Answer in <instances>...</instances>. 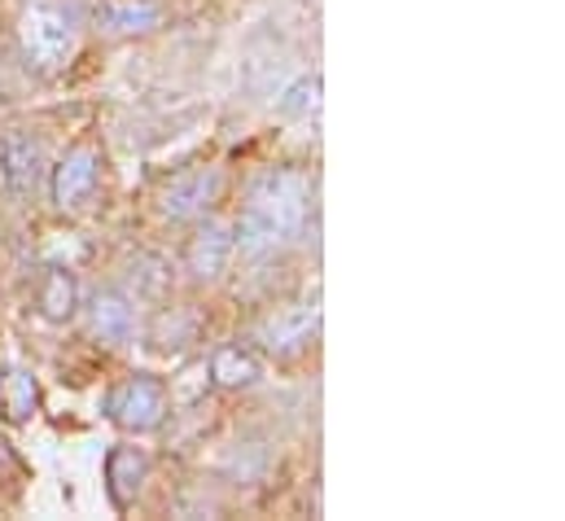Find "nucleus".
I'll return each instance as SVG.
<instances>
[{
  "instance_id": "4468645a",
  "label": "nucleus",
  "mask_w": 565,
  "mask_h": 521,
  "mask_svg": "<svg viewBox=\"0 0 565 521\" xmlns=\"http://www.w3.org/2000/svg\"><path fill=\"white\" fill-rule=\"evenodd\" d=\"M0 412L9 425H26L40 412V386L26 369H4L0 373Z\"/></svg>"
},
{
  "instance_id": "f257e3e1",
  "label": "nucleus",
  "mask_w": 565,
  "mask_h": 521,
  "mask_svg": "<svg viewBox=\"0 0 565 521\" xmlns=\"http://www.w3.org/2000/svg\"><path fill=\"white\" fill-rule=\"evenodd\" d=\"M307 215H311V180L294 167H268L246 189V206H242V220L233 228L237 251L250 259L277 255L289 242L302 237Z\"/></svg>"
},
{
  "instance_id": "0eeeda50",
  "label": "nucleus",
  "mask_w": 565,
  "mask_h": 521,
  "mask_svg": "<svg viewBox=\"0 0 565 521\" xmlns=\"http://www.w3.org/2000/svg\"><path fill=\"white\" fill-rule=\"evenodd\" d=\"M40 180H44V145H40V136H31L22 128L4 131L0 136V189L9 198L26 202V198H35Z\"/></svg>"
},
{
  "instance_id": "ddd939ff",
  "label": "nucleus",
  "mask_w": 565,
  "mask_h": 521,
  "mask_svg": "<svg viewBox=\"0 0 565 521\" xmlns=\"http://www.w3.org/2000/svg\"><path fill=\"white\" fill-rule=\"evenodd\" d=\"M198 342V316L189 307H162L149 325V347L162 355H180Z\"/></svg>"
},
{
  "instance_id": "9b49d317",
  "label": "nucleus",
  "mask_w": 565,
  "mask_h": 521,
  "mask_svg": "<svg viewBox=\"0 0 565 521\" xmlns=\"http://www.w3.org/2000/svg\"><path fill=\"white\" fill-rule=\"evenodd\" d=\"M88 329L106 347H128L137 338V307H132V298L119 294V289H97L88 298Z\"/></svg>"
},
{
  "instance_id": "6e6552de",
  "label": "nucleus",
  "mask_w": 565,
  "mask_h": 521,
  "mask_svg": "<svg viewBox=\"0 0 565 521\" xmlns=\"http://www.w3.org/2000/svg\"><path fill=\"white\" fill-rule=\"evenodd\" d=\"M233 255H237L233 228L224 220H206L202 215L198 228H193V237H189V246H184V276L193 285H215L228 272Z\"/></svg>"
},
{
  "instance_id": "39448f33",
  "label": "nucleus",
  "mask_w": 565,
  "mask_h": 521,
  "mask_svg": "<svg viewBox=\"0 0 565 521\" xmlns=\"http://www.w3.org/2000/svg\"><path fill=\"white\" fill-rule=\"evenodd\" d=\"M220 193H224V171L220 167H189V171H180L175 180L162 184L158 215L171 220V224H198L202 215L215 211Z\"/></svg>"
},
{
  "instance_id": "20e7f679",
  "label": "nucleus",
  "mask_w": 565,
  "mask_h": 521,
  "mask_svg": "<svg viewBox=\"0 0 565 521\" xmlns=\"http://www.w3.org/2000/svg\"><path fill=\"white\" fill-rule=\"evenodd\" d=\"M102 184H106V158H102L93 145H75V149H66V158L53 167V176H49V198H53L57 211L75 215V211H84V206L97 202Z\"/></svg>"
},
{
  "instance_id": "9d476101",
  "label": "nucleus",
  "mask_w": 565,
  "mask_h": 521,
  "mask_svg": "<svg viewBox=\"0 0 565 521\" xmlns=\"http://www.w3.org/2000/svg\"><path fill=\"white\" fill-rule=\"evenodd\" d=\"M149 469L153 465H149L145 447H132V443L110 447V456H106V496H110V504L119 513H128L137 504V496L145 491V482H149Z\"/></svg>"
},
{
  "instance_id": "423d86ee",
  "label": "nucleus",
  "mask_w": 565,
  "mask_h": 521,
  "mask_svg": "<svg viewBox=\"0 0 565 521\" xmlns=\"http://www.w3.org/2000/svg\"><path fill=\"white\" fill-rule=\"evenodd\" d=\"M316 333H320V307L311 298V302H294V307H281V311L264 316L259 329H255V342L268 355L289 360V355H302L316 342Z\"/></svg>"
},
{
  "instance_id": "dca6fc26",
  "label": "nucleus",
  "mask_w": 565,
  "mask_h": 521,
  "mask_svg": "<svg viewBox=\"0 0 565 521\" xmlns=\"http://www.w3.org/2000/svg\"><path fill=\"white\" fill-rule=\"evenodd\" d=\"M316 110H320V75L311 71V75H298V79L285 88L281 115H289V119H311Z\"/></svg>"
},
{
  "instance_id": "7ed1b4c3",
  "label": "nucleus",
  "mask_w": 565,
  "mask_h": 521,
  "mask_svg": "<svg viewBox=\"0 0 565 521\" xmlns=\"http://www.w3.org/2000/svg\"><path fill=\"white\" fill-rule=\"evenodd\" d=\"M167 412H171V394H167V382L153 378V373H132V378H124L115 391L106 394V416L124 434H153V429H162Z\"/></svg>"
},
{
  "instance_id": "f03ea898",
  "label": "nucleus",
  "mask_w": 565,
  "mask_h": 521,
  "mask_svg": "<svg viewBox=\"0 0 565 521\" xmlns=\"http://www.w3.org/2000/svg\"><path fill=\"white\" fill-rule=\"evenodd\" d=\"M84 13L71 0H31L18 18V44L35 75H57L79 53Z\"/></svg>"
},
{
  "instance_id": "1a4fd4ad",
  "label": "nucleus",
  "mask_w": 565,
  "mask_h": 521,
  "mask_svg": "<svg viewBox=\"0 0 565 521\" xmlns=\"http://www.w3.org/2000/svg\"><path fill=\"white\" fill-rule=\"evenodd\" d=\"M167 18L162 0H97L93 4V26L110 40H132V35H149L158 31Z\"/></svg>"
},
{
  "instance_id": "2eb2a0df",
  "label": "nucleus",
  "mask_w": 565,
  "mask_h": 521,
  "mask_svg": "<svg viewBox=\"0 0 565 521\" xmlns=\"http://www.w3.org/2000/svg\"><path fill=\"white\" fill-rule=\"evenodd\" d=\"M40 311L53 325L75 320V311H79V285H75V276L66 267H49L44 272V280H40Z\"/></svg>"
},
{
  "instance_id": "f8f14e48",
  "label": "nucleus",
  "mask_w": 565,
  "mask_h": 521,
  "mask_svg": "<svg viewBox=\"0 0 565 521\" xmlns=\"http://www.w3.org/2000/svg\"><path fill=\"white\" fill-rule=\"evenodd\" d=\"M264 382V355L246 342H224L211 351V386L215 391H250Z\"/></svg>"
}]
</instances>
